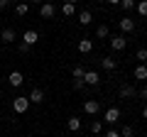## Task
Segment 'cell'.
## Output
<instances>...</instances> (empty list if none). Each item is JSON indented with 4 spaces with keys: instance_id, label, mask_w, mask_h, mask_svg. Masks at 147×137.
Segmentation results:
<instances>
[{
    "instance_id": "e0dca14e",
    "label": "cell",
    "mask_w": 147,
    "mask_h": 137,
    "mask_svg": "<svg viewBox=\"0 0 147 137\" xmlns=\"http://www.w3.org/2000/svg\"><path fill=\"white\" fill-rule=\"evenodd\" d=\"M66 127H69L71 132L81 130V118H69V120H66Z\"/></svg>"
},
{
    "instance_id": "7c38bea8",
    "label": "cell",
    "mask_w": 147,
    "mask_h": 137,
    "mask_svg": "<svg viewBox=\"0 0 147 137\" xmlns=\"http://www.w3.org/2000/svg\"><path fill=\"white\" fill-rule=\"evenodd\" d=\"M100 66H103L105 71H115V68H118V61H115L113 56H103V59H100Z\"/></svg>"
},
{
    "instance_id": "7402d4cb",
    "label": "cell",
    "mask_w": 147,
    "mask_h": 137,
    "mask_svg": "<svg viewBox=\"0 0 147 137\" xmlns=\"http://www.w3.org/2000/svg\"><path fill=\"white\" fill-rule=\"evenodd\" d=\"M91 132H93V135H100V132H103V122L93 120V122H91Z\"/></svg>"
},
{
    "instance_id": "d590c367",
    "label": "cell",
    "mask_w": 147,
    "mask_h": 137,
    "mask_svg": "<svg viewBox=\"0 0 147 137\" xmlns=\"http://www.w3.org/2000/svg\"><path fill=\"white\" fill-rule=\"evenodd\" d=\"M47 3H52V5H54V3H57V0H47Z\"/></svg>"
},
{
    "instance_id": "1f68e13d",
    "label": "cell",
    "mask_w": 147,
    "mask_h": 137,
    "mask_svg": "<svg viewBox=\"0 0 147 137\" xmlns=\"http://www.w3.org/2000/svg\"><path fill=\"white\" fill-rule=\"evenodd\" d=\"M108 5H120V0H105Z\"/></svg>"
},
{
    "instance_id": "8fae6325",
    "label": "cell",
    "mask_w": 147,
    "mask_h": 137,
    "mask_svg": "<svg viewBox=\"0 0 147 137\" xmlns=\"http://www.w3.org/2000/svg\"><path fill=\"white\" fill-rule=\"evenodd\" d=\"M76 49H79L81 54H91V52H93V42H91V39H79Z\"/></svg>"
},
{
    "instance_id": "8992f818",
    "label": "cell",
    "mask_w": 147,
    "mask_h": 137,
    "mask_svg": "<svg viewBox=\"0 0 147 137\" xmlns=\"http://www.w3.org/2000/svg\"><path fill=\"white\" fill-rule=\"evenodd\" d=\"M22 42H25V44H27V47H34V44H37V42H39V34H37V32H34V30H27V32H25V34H22Z\"/></svg>"
},
{
    "instance_id": "83f0119b",
    "label": "cell",
    "mask_w": 147,
    "mask_h": 137,
    "mask_svg": "<svg viewBox=\"0 0 147 137\" xmlns=\"http://www.w3.org/2000/svg\"><path fill=\"white\" fill-rule=\"evenodd\" d=\"M103 137H120V132H118V130H108Z\"/></svg>"
},
{
    "instance_id": "5bb4252c",
    "label": "cell",
    "mask_w": 147,
    "mask_h": 137,
    "mask_svg": "<svg viewBox=\"0 0 147 137\" xmlns=\"http://www.w3.org/2000/svg\"><path fill=\"white\" fill-rule=\"evenodd\" d=\"M118 93H120V98H135V93H137V91L132 88V86L123 83V86H120V91H118Z\"/></svg>"
},
{
    "instance_id": "4fadbf2b",
    "label": "cell",
    "mask_w": 147,
    "mask_h": 137,
    "mask_svg": "<svg viewBox=\"0 0 147 137\" xmlns=\"http://www.w3.org/2000/svg\"><path fill=\"white\" fill-rule=\"evenodd\" d=\"M132 76H135L137 81H147V66H145V64H137L135 71H132Z\"/></svg>"
},
{
    "instance_id": "d6a6232c",
    "label": "cell",
    "mask_w": 147,
    "mask_h": 137,
    "mask_svg": "<svg viewBox=\"0 0 147 137\" xmlns=\"http://www.w3.org/2000/svg\"><path fill=\"white\" fill-rule=\"evenodd\" d=\"M30 3H32V5H42L44 0H30Z\"/></svg>"
},
{
    "instance_id": "836d02e7",
    "label": "cell",
    "mask_w": 147,
    "mask_h": 137,
    "mask_svg": "<svg viewBox=\"0 0 147 137\" xmlns=\"http://www.w3.org/2000/svg\"><path fill=\"white\" fill-rule=\"evenodd\" d=\"M142 118H145V120H147V105L142 108Z\"/></svg>"
},
{
    "instance_id": "44dd1931",
    "label": "cell",
    "mask_w": 147,
    "mask_h": 137,
    "mask_svg": "<svg viewBox=\"0 0 147 137\" xmlns=\"http://www.w3.org/2000/svg\"><path fill=\"white\" fill-rule=\"evenodd\" d=\"M135 10L140 12L142 17H147V0H140V3H135Z\"/></svg>"
},
{
    "instance_id": "603a6c76",
    "label": "cell",
    "mask_w": 147,
    "mask_h": 137,
    "mask_svg": "<svg viewBox=\"0 0 147 137\" xmlns=\"http://www.w3.org/2000/svg\"><path fill=\"white\" fill-rule=\"evenodd\" d=\"M135 59H137V61H140V64H145L147 61V49H137V52H135Z\"/></svg>"
},
{
    "instance_id": "ac0fdd59",
    "label": "cell",
    "mask_w": 147,
    "mask_h": 137,
    "mask_svg": "<svg viewBox=\"0 0 147 137\" xmlns=\"http://www.w3.org/2000/svg\"><path fill=\"white\" fill-rule=\"evenodd\" d=\"M15 12H17L20 17H25L27 12H30V3H17V5H15Z\"/></svg>"
},
{
    "instance_id": "4dcf8cb0",
    "label": "cell",
    "mask_w": 147,
    "mask_h": 137,
    "mask_svg": "<svg viewBox=\"0 0 147 137\" xmlns=\"http://www.w3.org/2000/svg\"><path fill=\"white\" fill-rule=\"evenodd\" d=\"M7 5H10V0H0V10H5Z\"/></svg>"
},
{
    "instance_id": "e575fe53",
    "label": "cell",
    "mask_w": 147,
    "mask_h": 137,
    "mask_svg": "<svg viewBox=\"0 0 147 137\" xmlns=\"http://www.w3.org/2000/svg\"><path fill=\"white\" fill-rule=\"evenodd\" d=\"M66 3H71V5H76V3H79V0H66Z\"/></svg>"
},
{
    "instance_id": "d4e9b609",
    "label": "cell",
    "mask_w": 147,
    "mask_h": 137,
    "mask_svg": "<svg viewBox=\"0 0 147 137\" xmlns=\"http://www.w3.org/2000/svg\"><path fill=\"white\" fill-rule=\"evenodd\" d=\"M135 3H137V0H120L123 10H135Z\"/></svg>"
},
{
    "instance_id": "ba28073f",
    "label": "cell",
    "mask_w": 147,
    "mask_h": 137,
    "mask_svg": "<svg viewBox=\"0 0 147 137\" xmlns=\"http://www.w3.org/2000/svg\"><path fill=\"white\" fill-rule=\"evenodd\" d=\"M84 83H86V86H98V83H100L98 71H86V74H84Z\"/></svg>"
},
{
    "instance_id": "d6986e66",
    "label": "cell",
    "mask_w": 147,
    "mask_h": 137,
    "mask_svg": "<svg viewBox=\"0 0 147 137\" xmlns=\"http://www.w3.org/2000/svg\"><path fill=\"white\" fill-rule=\"evenodd\" d=\"M74 12H76V5H71V3H64L61 5V15L64 17H71Z\"/></svg>"
},
{
    "instance_id": "30bf717a",
    "label": "cell",
    "mask_w": 147,
    "mask_h": 137,
    "mask_svg": "<svg viewBox=\"0 0 147 137\" xmlns=\"http://www.w3.org/2000/svg\"><path fill=\"white\" fill-rule=\"evenodd\" d=\"M118 25H120L123 32H135V20H132V17H120Z\"/></svg>"
},
{
    "instance_id": "6da1fadb",
    "label": "cell",
    "mask_w": 147,
    "mask_h": 137,
    "mask_svg": "<svg viewBox=\"0 0 147 137\" xmlns=\"http://www.w3.org/2000/svg\"><path fill=\"white\" fill-rule=\"evenodd\" d=\"M30 105H32V103H30V98H25V95H17V98L12 100V110H15V113H20V115L30 110Z\"/></svg>"
},
{
    "instance_id": "277c9868",
    "label": "cell",
    "mask_w": 147,
    "mask_h": 137,
    "mask_svg": "<svg viewBox=\"0 0 147 137\" xmlns=\"http://www.w3.org/2000/svg\"><path fill=\"white\" fill-rule=\"evenodd\" d=\"M120 110H118V108H108V110H105V115H103V120L108 122V125H115L118 120H120Z\"/></svg>"
},
{
    "instance_id": "f1b7e54d",
    "label": "cell",
    "mask_w": 147,
    "mask_h": 137,
    "mask_svg": "<svg viewBox=\"0 0 147 137\" xmlns=\"http://www.w3.org/2000/svg\"><path fill=\"white\" fill-rule=\"evenodd\" d=\"M30 49H32V47H27L25 42H20V52H22V54H27V52H30Z\"/></svg>"
},
{
    "instance_id": "484cf974",
    "label": "cell",
    "mask_w": 147,
    "mask_h": 137,
    "mask_svg": "<svg viewBox=\"0 0 147 137\" xmlns=\"http://www.w3.org/2000/svg\"><path fill=\"white\" fill-rule=\"evenodd\" d=\"M120 137H132V127H130V125H125V127L120 130Z\"/></svg>"
},
{
    "instance_id": "9c48e42d",
    "label": "cell",
    "mask_w": 147,
    "mask_h": 137,
    "mask_svg": "<svg viewBox=\"0 0 147 137\" xmlns=\"http://www.w3.org/2000/svg\"><path fill=\"white\" fill-rule=\"evenodd\" d=\"M27 98H30V103L39 105V103H44V91H42V88H32V93L27 95Z\"/></svg>"
},
{
    "instance_id": "5b68a950",
    "label": "cell",
    "mask_w": 147,
    "mask_h": 137,
    "mask_svg": "<svg viewBox=\"0 0 147 137\" xmlns=\"http://www.w3.org/2000/svg\"><path fill=\"white\" fill-rule=\"evenodd\" d=\"M39 15H42L44 20H52V17L57 15V7H54L52 3H42V5H39Z\"/></svg>"
},
{
    "instance_id": "7a4b0ae2",
    "label": "cell",
    "mask_w": 147,
    "mask_h": 137,
    "mask_svg": "<svg viewBox=\"0 0 147 137\" xmlns=\"http://www.w3.org/2000/svg\"><path fill=\"white\" fill-rule=\"evenodd\" d=\"M84 113H86V115H98V113H100V103L96 98L84 100Z\"/></svg>"
},
{
    "instance_id": "f546056e",
    "label": "cell",
    "mask_w": 147,
    "mask_h": 137,
    "mask_svg": "<svg viewBox=\"0 0 147 137\" xmlns=\"http://www.w3.org/2000/svg\"><path fill=\"white\" fill-rule=\"evenodd\" d=\"M140 98L147 100V86H142V88H140Z\"/></svg>"
},
{
    "instance_id": "9a60e30c",
    "label": "cell",
    "mask_w": 147,
    "mask_h": 137,
    "mask_svg": "<svg viewBox=\"0 0 147 137\" xmlns=\"http://www.w3.org/2000/svg\"><path fill=\"white\" fill-rule=\"evenodd\" d=\"M0 37H3V42H5V44H10V42H15V37H17V34H15V30H12V27H5Z\"/></svg>"
},
{
    "instance_id": "2e32d148",
    "label": "cell",
    "mask_w": 147,
    "mask_h": 137,
    "mask_svg": "<svg viewBox=\"0 0 147 137\" xmlns=\"http://www.w3.org/2000/svg\"><path fill=\"white\" fill-rule=\"evenodd\" d=\"M79 22H81V25H91V22H93V15H91V10H81L79 12Z\"/></svg>"
},
{
    "instance_id": "3957f363",
    "label": "cell",
    "mask_w": 147,
    "mask_h": 137,
    "mask_svg": "<svg viewBox=\"0 0 147 137\" xmlns=\"http://www.w3.org/2000/svg\"><path fill=\"white\" fill-rule=\"evenodd\" d=\"M125 47H127V39L123 37V34L110 37V49H113V52H125Z\"/></svg>"
},
{
    "instance_id": "52a82bcc",
    "label": "cell",
    "mask_w": 147,
    "mask_h": 137,
    "mask_svg": "<svg viewBox=\"0 0 147 137\" xmlns=\"http://www.w3.org/2000/svg\"><path fill=\"white\" fill-rule=\"evenodd\" d=\"M7 81H10V86H15V88H20V86L25 83V76H22V71H10V76H7Z\"/></svg>"
},
{
    "instance_id": "ffe728a7",
    "label": "cell",
    "mask_w": 147,
    "mask_h": 137,
    "mask_svg": "<svg viewBox=\"0 0 147 137\" xmlns=\"http://www.w3.org/2000/svg\"><path fill=\"white\" fill-rule=\"evenodd\" d=\"M110 34V30H108V25H98L96 27V37H100V39H105Z\"/></svg>"
},
{
    "instance_id": "4316f807",
    "label": "cell",
    "mask_w": 147,
    "mask_h": 137,
    "mask_svg": "<svg viewBox=\"0 0 147 137\" xmlns=\"http://www.w3.org/2000/svg\"><path fill=\"white\" fill-rule=\"evenodd\" d=\"M84 79H74V88H76V91H81V88H84Z\"/></svg>"
},
{
    "instance_id": "cb8c5ba5",
    "label": "cell",
    "mask_w": 147,
    "mask_h": 137,
    "mask_svg": "<svg viewBox=\"0 0 147 137\" xmlns=\"http://www.w3.org/2000/svg\"><path fill=\"white\" fill-rule=\"evenodd\" d=\"M71 74H74V79H84L86 71H84V66H74V68H71Z\"/></svg>"
}]
</instances>
